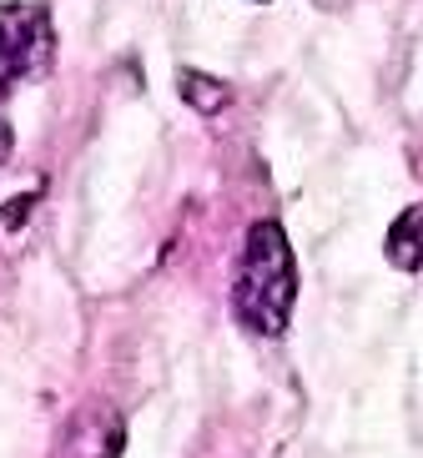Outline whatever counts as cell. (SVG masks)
Masks as SVG:
<instances>
[{
    "mask_svg": "<svg viewBox=\"0 0 423 458\" xmlns=\"http://www.w3.org/2000/svg\"><path fill=\"white\" fill-rule=\"evenodd\" d=\"M292 302H298V267H292L287 232L277 222H252L233 277L237 318H242L247 333L283 337L287 323H292Z\"/></svg>",
    "mask_w": 423,
    "mask_h": 458,
    "instance_id": "6da1fadb",
    "label": "cell"
},
{
    "mask_svg": "<svg viewBox=\"0 0 423 458\" xmlns=\"http://www.w3.org/2000/svg\"><path fill=\"white\" fill-rule=\"evenodd\" d=\"M55 61L51 15L26 0H0V96L26 81H46Z\"/></svg>",
    "mask_w": 423,
    "mask_h": 458,
    "instance_id": "7a4b0ae2",
    "label": "cell"
},
{
    "mask_svg": "<svg viewBox=\"0 0 423 458\" xmlns=\"http://www.w3.org/2000/svg\"><path fill=\"white\" fill-rule=\"evenodd\" d=\"M122 444H126L122 413L106 403H91L66 423L61 444H55V458H122Z\"/></svg>",
    "mask_w": 423,
    "mask_h": 458,
    "instance_id": "3957f363",
    "label": "cell"
},
{
    "mask_svg": "<svg viewBox=\"0 0 423 458\" xmlns=\"http://www.w3.org/2000/svg\"><path fill=\"white\" fill-rule=\"evenodd\" d=\"M383 257H388L398 272H423V202L403 207V212L393 216V227L383 237Z\"/></svg>",
    "mask_w": 423,
    "mask_h": 458,
    "instance_id": "277c9868",
    "label": "cell"
},
{
    "mask_svg": "<svg viewBox=\"0 0 423 458\" xmlns=\"http://www.w3.org/2000/svg\"><path fill=\"white\" fill-rule=\"evenodd\" d=\"M177 91L191 111H202V116H217L227 101H233V86L217 81V76H207V71H182L177 76Z\"/></svg>",
    "mask_w": 423,
    "mask_h": 458,
    "instance_id": "5b68a950",
    "label": "cell"
},
{
    "mask_svg": "<svg viewBox=\"0 0 423 458\" xmlns=\"http://www.w3.org/2000/svg\"><path fill=\"white\" fill-rule=\"evenodd\" d=\"M30 207H36V197H26V191H21V197H15V202L5 207V212H0V222H5V227L15 232V227H21V216H26Z\"/></svg>",
    "mask_w": 423,
    "mask_h": 458,
    "instance_id": "8992f818",
    "label": "cell"
},
{
    "mask_svg": "<svg viewBox=\"0 0 423 458\" xmlns=\"http://www.w3.org/2000/svg\"><path fill=\"white\" fill-rule=\"evenodd\" d=\"M11 147H15V131H11V122L0 116V166L11 162Z\"/></svg>",
    "mask_w": 423,
    "mask_h": 458,
    "instance_id": "52a82bcc",
    "label": "cell"
},
{
    "mask_svg": "<svg viewBox=\"0 0 423 458\" xmlns=\"http://www.w3.org/2000/svg\"><path fill=\"white\" fill-rule=\"evenodd\" d=\"M258 5H262V0H258Z\"/></svg>",
    "mask_w": 423,
    "mask_h": 458,
    "instance_id": "ba28073f",
    "label": "cell"
}]
</instances>
